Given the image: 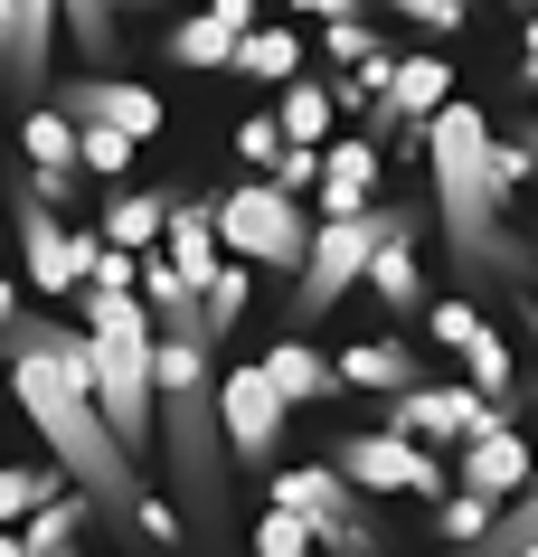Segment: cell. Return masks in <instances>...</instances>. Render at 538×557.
Here are the masks:
<instances>
[{"instance_id":"obj_40","label":"cell","mask_w":538,"mask_h":557,"mask_svg":"<svg viewBox=\"0 0 538 557\" xmlns=\"http://www.w3.org/2000/svg\"><path fill=\"white\" fill-rule=\"evenodd\" d=\"M529 161H538V143H529Z\"/></svg>"},{"instance_id":"obj_2","label":"cell","mask_w":538,"mask_h":557,"mask_svg":"<svg viewBox=\"0 0 538 557\" xmlns=\"http://www.w3.org/2000/svg\"><path fill=\"white\" fill-rule=\"evenodd\" d=\"M425 171H435V208H445V246L473 284H520L529 246L501 227L510 180H501V133L481 123V104H445L425 123Z\"/></svg>"},{"instance_id":"obj_38","label":"cell","mask_w":538,"mask_h":557,"mask_svg":"<svg viewBox=\"0 0 538 557\" xmlns=\"http://www.w3.org/2000/svg\"><path fill=\"white\" fill-rule=\"evenodd\" d=\"M123 10H133V0H114V20H123Z\"/></svg>"},{"instance_id":"obj_37","label":"cell","mask_w":538,"mask_h":557,"mask_svg":"<svg viewBox=\"0 0 538 557\" xmlns=\"http://www.w3.org/2000/svg\"><path fill=\"white\" fill-rule=\"evenodd\" d=\"M520 76H529V86H538V20H529V29H520Z\"/></svg>"},{"instance_id":"obj_5","label":"cell","mask_w":538,"mask_h":557,"mask_svg":"<svg viewBox=\"0 0 538 557\" xmlns=\"http://www.w3.org/2000/svg\"><path fill=\"white\" fill-rule=\"evenodd\" d=\"M274 510H293V520H312V539H322L330 557H388V539H378V520L359 510V482L340 463H293L265 482Z\"/></svg>"},{"instance_id":"obj_18","label":"cell","mask_w":538,"mask_h":557,"mask_svg":"<svg viewBox=\"0 0 538 557\" xmlns=\"http://www.w3.org/2000/svg\"><path fill=\"white\" fill-rule=\"evenodd\" d=\"M340 387H368V397H406L416 379V350L406 341H359V350H340Z\"/></svg>"},{"instance_id":"obj_6","label":"cell","mask_w":538,"mask_h":557,"mask_svg":"<svg viewBox=\"0 0 538 557\" xmlns=\"http://www.w3.org/2000/svg\"><path fill=\"white\" fill-rule=\"evenodd\" d=\"M10 227H20V274H29L38 294H86V284H95V256H104V236L66 227L58 208L29 189V180L10 189Z\"/></svg>"},{"instance_id":"obj_20","label":"cell","mask_w":538,"mask_h":557,"mask_svg":"<svg viewBox=\"0 0 538 557\" xmlns=\"http://www.w3.org/2000/svg\"><path fill=\"white\" fill-rule=\"evenodd\" d=\"M445 104H453V66L445 58H406V76H397V95H388L397 133H406V123H435Z\"/></svg>"},{"instance_id":"obj_28","label":"cell","mask_w":538,"mask_h":557,"mask_svg":"<svg viewBox=\"0 0 538 557\" xmlns=\"http://www.w3.org/2000/svg\"><path fill=\"white\" fill-rule=\"evenodd\" d=\"M425 331H435V341H445V350L463 359V350H473V341H481V331H491V322H481V312H473V302H463V294H445V302H435V312H425Z\"/></svg>"},{"instance_id":"obj_14","label":"cell","mask_w":538,"mask_h":557,"mask_svg":"<svg viewBox=\"0 0 538 557\" xmlns=\"http://www.w3.org/2000/svg\"><path fill=\"white\" fill-rule=\"evenodd\" d=\"M368 180H378V151H368V133H350V143H330V171H322V189H312V218H368Z\"/></svg>"},{"instance_id":"obj_7","label":"cell","mask_w":538,"mask_h":557,"mask_svg":"<svg viewBox=\"0 0 538 557\" xmlns=\"http://www.w3.org/2000/svg\"><path fill=\"white\" fill-rule=\"evenodd\" d=\"M330 463L350 472L359 492H425V500H445V454L416 444V435H397V425L340 435V444H330Z\"/></svg>"},{"instance_id":"obj_26","label":"cell","mask_w":538,"mask_h":557,"mask_svg":"<svg viewBox=\"0 0 538 557\" xmlns=\"http://www.w3.org/2000/svg\"><path fill=\"white\" fill-rule=\"evenodd\" d=\"M520 548H538V482H529L520 500H510V510H501V529H491L481 548H463V557H520Z\"/></svg>"},{"instance_id":"obj_22","label":"cell","mask_w":538,"mask_h":557,"mask_svg":"<svg viewBox=\"0 0 538 557\" xmlns=\"http://www.w3.org/2000/svg\"><path fill=\"white\" fill-rule=\"evenodd\" d=\"M66 10V38L86 48V76H114L123 58V29H114V0H58Z\"/></svg>"},{"instance_id":"obj_27","label":"cell","mask_w":538,"mask_h":557,"mask_svg":"<svg viewBox=\"0 0 538 557\" xmlns=\"http://www.w3.org/2000/svg\"><path fill=\"white\" fill-rule=\"evenodd\" d=\"M463 369H473V387H481V397H510V379H520V359L501 350V331H481L473 350H463Z\"/></svg>"},{"instance_id":"obj_3","label":"cell","mask_w":538,"mask_h":557,"mask_svg":"<svg viewBox=\"0 0 538 557\" xmlns=\"http://www.w3.org/2000/svg\"><path fill=\"white\" fill-rule=\"evenodd\" d=\"M217 208V236H227V256L237 264H274V274H302L312 264V236H322V218L293 199V189H274V180H237Z\"/></svg>"},{"instance_id":"obj_16","label":"cell","mask_w":538,"mask_h":557,"mask_svg":"<svg viewBox=\"0 0 538 557\" xmlns=\"http://www.w3.org/2000/svg\"><path fill=\"white\" fill-rule=\"evenodd\" d=\"M217 246H227V236H217V208H189V199H179V218H171V246H161V256H171L179 274L199 284V294H209V284L227 274V264H237V256H217Z\"/></svg>"},{"instance_id":"obj_19","label":"cell","mask_w":538,"mask_h":557,"mask_svg":"<svg viewBox=\"0 0 538 557\" xmlns=\"http://www.w3.org/2000/svg\"><path fill=\"white\" fill-rule=\"evenodd\" d=\"M274 123H284L302 151H330V123H340V86H312V76L274 86Z\"/></svg>"},{"instance_id":"obj_24","label":"cell","mask_w":538,"mask_h":557,"mask_svg":"<svg viewBox=\"0 0 538 557\" xmlns=\"http://www.w3.org/2000/svg\"><path fill=\"white\" fill-rule=\"evenodd\" d=\"M237 66H246V76H265V86H293V76H302V29H255Z\"/></svg>"},{"instance_id":"obj_13","label":"cell","mask_w":538,"mask_h":557,"mask_svg":"<svg viewBox=\"0 0 538 557\" xmlns=\"http://www.w3.org/2000/svg\"><path fill=\"white\" fill-rule=\"evenodd\" d=\"M538 472H529V435H520V425H501V435H481V444H463V454H453V492H481V500H520L529 492Z\"/></svg>"},{"instance_id":"obj_25","label":"cell","mask_w":538,"mask_h":557,"mask_svg":"<svg viewBox=\"0 0 538 557\" xmlns=\"http://www.w3.org/2000/svg\"><path fill=\"white\" fill-rule=\"evenodd\" d=\"M435 529H445L453 548H481V539L501 529V500H481V492H453L445 510H435Z\"/></svg>"},{"instance_id":"obj_12","label":"cell","mask_w":538,"mask_h":557,"mask_svg":"<svg viewBox=\"0 0 538 557\" xmlns=\"http://www.w3.org/2000/svg\"><path fill=\"white\" fill-rule=\"evenodd\" d=\"M246 38H255V0H199L179 29H161V58L171 66H237L246 58Z\"/></svg>"},{"instance_id":"obj_32","label":"cell","mask_w":538,"mask_h":557,"mask_svg":"<svg viewBox=\"0 0 538 557\" xmlns=\"http://www.w3.org/2000/svg\"><path fill=\"white\" fill-rule=\"evenodd\" d=\"M237 312H246V264H227V274L209 284V331H217V341L237 331Z\"/></svg>"},{"instance_id":"obj_11","label":"cell","mask_w":538,"mask_h":557,"mask_svg":"<svg viewBox=\"0 0 538 557\" xmlns=\"http://www.w3.org/2000/svg\"><path fill=\"white\" fill-rule=\"evenodd\" d=\"M58 29H66V10L58 0H0V76H10V95L20 104H48V48H58Z\"/></svg>"},{"instance_id":"obj_39","label":"cell","mask_w":538,"mask_h":557,"mask_svg":"<svg viewBox=\"0 0 538 557\" xmlns=\"http://www.w3.org/2000/svg\"><path fill=\"white\" fill-rule=\"evenodd\" d=\"M510 10H529V0H510Z\"/></svg>"},{"instance_id":"obj_30","label":"cell","mask_w":538,"mask_h":557,"mask_svg":"<svg viewBox=\"0 0 538 557\" xmlns=\"http://www.w3.org/2000/svg\"><path fill=\"white\" fill-rule=\"evenodd\" d=\"M322 171H330V151H284V161H274V189H293V199H312V189H322Z\"/></svg>"},{"instance_id":"obj_35","label":"cell","mask_w":538,"mask_h":557,"mask_svg":"<svg viewBox=\"0 0 538 557\" xmlns=\"http://www.w3.org/2000/svg\"><path fill=\"white\" fill-rule=\"evenodd\" d=\"M142 539H161V548L179 539V510H171V500H142Z\"/></svg>"},{"instance_id":"obj_33","label":"cell","mask_w":538,"mask_h":557,"mask_svg":"<svg viewBox=\"0 0 538 557\" xmlns=\"http://www.w3.org/2000/svg\"><path fill=\"white\" fill-rule=\"evenodd\" d=\"M133 151H142L133 133H86V171L95 180H123V171H133Z\"/></svg>"},{"instance_id":"obj_4","label":"cell","mask_w":538,"mask_h":557,"mask_svg":"<svg viewBox=\"0 0 538 557\" xmlns=\"http://www.w3.org/2000/svg\"><path fill=\"white\" fill-rule=\"evenodd\" d=\"M416 227H425L416 208H368V218H330V227L312 236V264L293 274V312H302V322H322L330 302L350 294V284H368V264L388 256L397 236H416Z\"/></svg>"},{"instance_id":"obj_17","label":"cell","mask_w":538,"mask_h":557,"mask_svg":"<svg viewBox=\"0 0 538 557\" xmlns=\"http://www.w3.org/2000/svg\"><path fill=\"white\" fill-rule=\"evenodd\" d=\"M265 379L284 387L293 407H322L330 387H340V359H322V350H312V341H293V331H284V341H274V350H265Z\"/></svg>"},{"instance_id":"obj_23","label":"cell","mask_w":538,"mask_h":557,"mask_svg":"<svg viewBox=\"0 0 538 557\" xmlns=\"http://www.w3.org/2000/svg\"><path fill=\"white\" fill-rule=\"evenodd\" d=\"M48 500H66V472H48V463H10V472H0V510H10V529H29Z\"/></svg>"},{"instance_id":"obj_8","label":"cell","mask_w":538,"mask_h":557,"mask_svg":"<svg viewBox=\"0 0 538 557\" xmlns=\"http://www.w3.org/2000/svg\"><path fill=\"white\" fill-rule=\"evenodd\" d=\"M388 425L397 435H416V444H435V454H463V444H481V435H501L510 416H501V397H481V387H406V397H388Z\"/></svg>"},{"instance_id":"obj_1","label":"cell","mask_w":538,"mask_h":557,"mask_svg":"<svg viewBox=\"0 0 538 557\" xmlns=\"http://www.w3.org/2000/svg\"><path fill=\"white\" fill-rule=\"evenodd\" d=\"M10 397L38 425V444L58 454V472L104 520L142 529L151 492H142V472H133V454H123V435L104 425V407H95V331H58L10 294Z\"/></svg>"},{"instance_id":"obj_9","label":"cell","mask_w":538,"mask_h":557,"mask_svg":"<svg viewBox=\"0 0 538 557\" xmlns=\"http://www.w3.org/2000/svg\"><path fill=\"white\" fill-rule=\"evenodd\" d=\"M217 416H227V454H237L246 472L274 463V444H284V416H293V397L265 379V359H246V369H227L217 379Z\"/></svg>"},{"instance_id":"obj_15","label":"cell","mask_w":538,"mask_h":557,"mask_svg":"<svg viewBox=\"0 0 538 557\" xmlns=\"http://www.w3.org/2000/svg\"><path fill=\"white\" fill-rule=\"evenodd\" d=\"M171 218H179L171 189H123V199L104 208V246H123V256H161V246H171Z\"/></svg>"},{"instance_id":"obj_21","label":"cell","mask_w":538,"mask_h":557,"mask_svg":"<svg viewBox=\"0 0 538 557\" xmlns=\"http://www.w3.org/2000/svg\"><path fill=\"white\" fill-rule=\"evenodd\" d=\"M368 294L388 302L397 322H406V312H435V302H425V264H416V236H397L388 256L368 264Z\"/></svg>"},{"instance_id":"obj_29","label":"cell","mask_w":538,"mask_h":557,"mask_svg":"<svg viewBox=\"0 0 538 557\" xmlns=\"http://www.w3.org/2000/svg\"><path fill=\"white\" fill-rule=\"evenodd\" d=\"M322 539H312V520H293V510H265L255 520V557H312Z\"/></svg>"},{"instance_id":"obj_34","label":"cell","mask_w":538,"mask_h":557,"mask_svg":"<svg viewBox=\"0 0 538 557\" xmlns=\"http://www.w3.org/2000/svg\"><path fill=\"white\" fill-rule=\"evenodd\" d=\"M388 10H397V20H416V29H463V0H388Z\"/></svg>"},{"instance_id":"obj_36","label":"cell","mask_w":538,"mask_h":557,"mask_svg":"<svg viewBox=\"0 0 538 557\" xmlns=\"http://www.w3.org/2000/svg\"><path fill=\"white\" fill-rule=\"evenodd\" d=\"M293 10H302V20H322V29H330V20H359V0H293Z\"/></svg>"},{"instance_id":"obj_31","label":"cell","mask_w":538,"mask_h":557,"mask_svg":"<svg viewBox=\"0 0 538 557\" xmlns=\"http://www.w3.org/2000/svg\"><path fill=\"white\" fill-rule=\"evenodd\" d=\"M322 48H330L340 66H368V58H378V29H368V20H330V29H322Z\"/></svg>"},{"instance_id":"obj_10","label":"cell","mask_w":538,"mask_h":557,"mask_svg":"<svg viewBox=\"0 0 538 557\" xmlns=\"http://www.w3.org/2000/svg\"><path fill=\"white\" fill-rule=\"evenodd\" d=\"M48 104H58L76 133H133V143H151V133H161V95L133 86V76H66Z\"/></svg>"}]
</instances>
